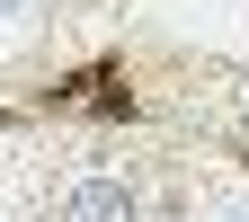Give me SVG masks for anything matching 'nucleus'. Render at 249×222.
<instances>
[{
    "label": "nucleus",
    "mask_w": 249,
    "mask_h": 222,
    "mask_svg": "<svg viewBox=\"0 0 249 222\" xmlns=\"http://www.w3.org/2000/svg\"><path fill=\"white\" fill-rule=\"evenodd\" d=\"M53 222H134V187L124 178H71V196H62Z\"/></svg>",
    "instance_id": "obj_1"
},
{
    "label": "nucleus",
    "mask_w": 249,
    "mask_h": 222,
    "mask_svg": "<svg viewBox=\"0 0 249 222\" xmlns=\"http://www.w3.org/2000/svg\"><path fill=\"white\" fill-rule=\"evenodd\" d=\"M0 9H18V0H0Z\"/></svg>",
    "instance_id": "obj_2"
}]
</instances>
